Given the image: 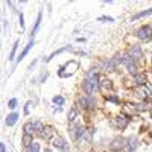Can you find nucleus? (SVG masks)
<instances>
[{"instance_id": "22", "label": "nucleus", "mask_w": 152, "mask_h": 152, "mask_svg": "<svg viewBox=\"0 0 152 152\" xmlns=\"http://www.w3.org/2000/svg\"><path fill=\"white\" fill-rule=\"evenodd\" d=\"M44 128L46 126L41 123V122H35V132H38V134H41L43 131H44Z\"/></svg>"}, {"instance_id": "6", "label": "nucleus", "mask_w": 152, "mask_h": 152, "mask_svg": "<svg viewBox=\"0 0 152 152\" xmlns=\"http://www.w3.org/2000/svg\"><path fill=\"white\" fill-rule=\"evenodd\" d=\"M114 123H116V126L119 129H125L126 126H128V123H129V119H126L123 116H119V117L114 119Z\"/></svg>"}, {"instance_id": "17", "label": "nucleus", "mask_w": 152, "mask_h": 152, "mask_svg": "<svg viewBox=\"0 0 152 152\" xmlns=\"http://www.w3.org/2000/svg\"><path fill=\"white\" fill-rule=\"evenodd\" d=\"M41 18H43V12L40 11V14H38V17H37V21H35V26L32 28V35H35V34H37L38 28H40V24H41Z\"/></svg>"}, {"instance_id": "32", "label": "nucleus", "mask_w": 152, "mask_h": 152, "mask_svg": "<svg viewBox=\"0 0 152 152\" xmlns=\"http://www.w3.org/2000/svg\"><path fill=\"white\" fill-rule=\"evenodd\" d=\"M0 151H2V152H6V146H5V143L0 145Z\"/></svg>"}, {"instance_id": "14", "label": "nucleus", "mask_w": 152, "mask_h": 152, "mask_svg": "<svg viewBox=\"0 0 152 152\" xmlns=\"http://www.w3.org/2000/svg\"><path fill=\"white\" fill-rule=\"evenodd\" d=\"M34 131H35V122H28L26 125H24V134L32 135Z\"/></svg>"}, {"instance_id": "21", "label": "nucleus", "mask_w": 152, "mask_h": 152, "mask_svg": "<svg viewBox=\"0 0 152 152\" xmlns=\"http://www.w3.org/2000/svg\"><path fill=\"white\" fill-rule=\"evenodd\" d=\"M26 152H40V145L34 142L29 148H26Z\"/></svg>"}, {"instance_id": "28", "label": "nucleus", "mask_w": 152, "mask_h": 152, "mask_svg": "<svg viewBox=\"0 0 152 152\" xmlns=\"http://www.w3.org/2000/svg\"><path fill=\"white\" fill-rule=\"evenodd\" d=\"M137 96H138V97H146L145 90H137Z\"/></svg>"}, {"instance_id": "29", "label": "nucleus", "mask_w": 152, "mask_h": 152, "mask_svg": "<svg viewBox=\"0 0 152 152\" xmlns=\"http://www.w3.org/2000/svg\"><path fill=\"white\" fill-rule=\"evenodd\" d=\"M29 111H31V102H28L24 107V114H29Z\"/></svg>"}, {"instance_id": "25", "label": "nucleus", "mask_w": 152, "mask_h": 152, "mask_svg": "<svg viewBox=\"0 0 152 152\" xmlns=\"http://www.w3.org/2000/svg\"><path fill=\"white\" fill-rule=\"evenodd\" d=\"M53 102L56 105H62V104H64V97H62V96H55L53 97Z\"/></svg>"}, {"instance_id": "13", "label": "nucleus", "mask_w": 152, "mask_h": 152, "mask_svg": "<svg viewBox=\"0 0 152 152\" xmlns=\"http://www.w3.org/2000/svg\"><path fill=\"white\" fill-rule=\"evenodd\" d=\"M151 14H152V8H149V9H146V11H142V12H138V14H135L131 20H132V21H135V20H138V18L148 17V15H151Z\"/></svg>"}, {"instance_id": "20", "label": "nucleus", "mask_w": 152, "mask_h": 152, "mask_svg": "<svg viewBox=\"0 0 152 152\" xmlns=\"http://www.w3.org/2000/svg\"><path fill=\"white\" fill-rule=\"evenodd\" d=\"M34 142H32V135H28V134H24L23 135V145L26 146V148H29L31 145H32Z\"/></svg>"}, {"instance_id": "12", "label": "nucleus", "mask_w": 152, "mask_h": 152, "mask_svg": "<svg viewBox=\"0 0 152 152\" xmlns=\"http://www.w3.org/2000/svg\"><path fill=\"white\" fill-rule=\"evenodd\" d=\"M90 97H91V96H90ZM78 105H79L81 108H90V107H91V102H90V99L79 96V97H78Z\"/></svg>"}, {"instance_id": "18", "label": "nucleus", "mask_w": 152, "mask_h": 152, "mask_svg": "<svg viewBox=\"0 0 152 152\" xmlns=\"http://www.w3.org/2000/svg\"><path fill=\"white\" fill-rule=\"evenodd\" d=\"M134 81L137 85H145L146 84V76L145 75H135L134 76Z\"/></svg>"}, {"instance_id": "15", "label": "nucleus", "mask_w": 152, "mask_h": 152, "mask_svg": "<svg viewBox=\"0 0 152 152\" xmlns=\"http://www.w3.org/2000/svg\"><path fill=\"white\" fill-rule=\"evenodd\" d=\"M66 50H72V47H70V46H66V47H62V49H58V50H55V52H53L52 55H50L49 58H46V61H50L52 58H55L56 55H59V53H62V52H66Z\"/></svg>"}, {"instance_id": "3", "label": "nucleus", "mask_w": 152, "mask_h": 152, "mask_svg": "<svg viewBox=\"0 0 152 152\" xmlns=\"http://www.w3.org/2000/svg\"><path fill=\"white\" fill-rule=\"evenodd\" d=\"M84 134H85V131L79 123H75L70 128V137L73 138V140H79V138H82Z\"/></svg>"}, {"instance_id": "9", "label": "nucleus", "mask_w": 152, "mask_h": 152, "mask_svg": "<svg viewBox=\"0 0 152 152\" xmlns=\"http://www.w3.org/2000/svg\"><path fill=\"white\" fill-rule=\"evenodd\" d=\"M99 87L102 88V90H113V82L107 78H102L99 81Z\"/></svg>"}, {"instance_id": "31", "label": "nucleus", "mask_w": 152, "mask_h": 152, "mask_svg": "<svg viewBox=\"0 0 152 152\" xmlns=\"http://www.w3.org/2000/svg\"><path fill=\"white\" fill-rule=\"evenodd\" d=\"M20 26H21V29L24 28V18H23V14H20Z\"/></svg>"}, {"instance_id": "26", "label": "nucleus", "mask_w": 152, "mask_h": 152, "mask_svg": "<svg viewBox=\"0 0 152 152\" xmlns=\"http://www.w3.org/2000/svg\"><path fill=\"white\" fill-rule=\"evenodd\" d=\"M8 107H9L11 110H14V108L17 107V99H15V97H14V99H11L9 102H8Z\"/></svg>"}, {"instance_id": "1", "label": "nucleus", "mask_w": 152, "mask_h": 152, "mask_svg": "<svg viewBox=\"0 0 152 152\" xmlns=\"http://www.w3.org/2000/svg\"><path fill=\"white\" fill-rule=\"evenodd\" d=\"M78 69H79L78 61H69V62H66L64 66H61V67H59L58 76H59V78H69V76L75 75Z\"/></svg>"}, {"instance_id": "5", "label": "nucleus", "mask_w": 152, "mask_h": 152, "mask_svg": "<svg viewBox=\"0 0 152 152\" xmlns=\"http://www.w3.org/2000/svg\"><path fill=\"white\" fill-rule=\"evenodd\" d=\"M134 61H137V59H142L143 58V50H142V47L140 46H134L131 50H129V53H128Z\"/></svg>"}, {"instance_id": "19", "label": "nucleus", "mask_w": 152, "mask_h": 152, "mask_svg": "<svg viewBox=\"0 0 152 152\" xmlns=\"http://www.w3.org/2000/svg\"><path fill=\"white\" fill-rule=\"evenodd\" d=\"M32 46H34V41H31V43H29L26 47H24V50H23V52L20 53V56H18V61H21L24 56H26V55L29 53V50H31V47H32Z\"/></svg>"}, {"instance_id": "33", "label": "nucleus", "mask_w": 152, "mask_h": 152, "mask_svg": "<svg viewBox=\"0 0 152 152\" xmlns=\"http://www.w3.org/2000/svg\"><path fill=\"white\" fill-rule=\"evenodd\" d=\"M44 152H52V151H50V149H44Z\"/></svg>"}, {"instance_id": "7", "label": "nucleus", "mask_w": 152, "mask_h": 152, "mask_svg": "<svg viewBox=\"0 0 152 152\" xmlns=\"http://www.w3.org/2000/svg\"><path fill=\"white\" fill-rule=\"evenodd\" d=\"M125 142L126 140H123V138H116L113 143H111V149L114 151V152H119V151H122L123 149V146H125Z\"/></svg>"}, {"instance_id": "11", "label": "nucleus", "mask_w": 152, "mask_h": 152, "mask_svg": "<svg viewBox=\"0 0 152 152\" xmlns=\"http://www.w3.org/2000/svg\"><path fill=\"white\" fill-rule=\"evenodd\" d=\"M17 120H18V113H11L9 116L6 117V125L8 126H14Z\"/></svg>"}, {"instance_id": "24", "label": "nucleus", "mask_w": 152, "mask_h": 152, "mask_svg": "<svg viewBox=\"0 0 152 152\" xmlns=\"http://www.w3.org/2000/svg\"><path fill=\"white\" fill-rule=\"evenodd\" d=\"M69 120H70V122L76 120V108H72V110L69 111Z\"/></svg>"}, {"instance_id": "2", "label": "nucleus", "mask_w": 152, "mask_h": 152, "mask_svg": "<svg viewBox=\"0 0 152 152\" xmlns=\"http://www.w3.org/2000/svg\"><path fill=\"white\" fill-rule=\"evenodd\" d=\"M137 38L143 41H149L152 38V26H143L137 31Z\"/></svg>"}, {"instance_id": "4", "label": "nucleus", "mask_w": 152, "mask_h": 152, "mask_svg": "<svg viewBox=\"0 0 152 152\" xmlns=\"http://www.w3.org/2000/svg\"><path fill=\"white\" fill-rule=\"evenodd\" d=\"M122 64H125V66H126V69H128V72H129V73H135L137 66H135L134 59H132L129 55H123V56H122Z\"/></svg>"}, {"instance_id": "10", "label": "nucleus", "mask_w": 152, "mask_h": 152, "mask_svg": "<svg viewBox=\"0 0 152 152\" xmlns=\"http://www.w3.org/2000/svg\"><path fill=\"white\" fill-rule=\"evenodd\" d=\"M52 145H53L55 148H58V149H66V148H67V143H66V140H64L62 137H56Z\"/></svg>"}, {"instance_id": "23", "label": "nucleus", "mask_w": 152, "mask_h": 152, "mask_svg": "<svg viewBox=\"0 0 152 152\" xmlns=\"http://www.w3.org/2000/svg\"><path fill=\"white\" fill-rule=\"evenodd\" d=\"M17 46H18V41H15V43H14V46H12V50H11V53H9V61L14 59L15 52H17Z\"/></svg>"}, {"instance_id": "8", "label": "nucleus", "mask_w": 152, "mask_h": 152, "mask_svg": "<svg viewBox=\"0 0 152 152\" xmlns=\"http://www.w3.org/2000/svg\"><path fill=\"white\" fill-rule=\"evenodd\" d=\"M137 146H138V143H137L135 138H128V140H126V143H125V151H126V152L135 151Z\"/></svg>"}, {"instance_id": "16", "label": "nucleus", "mask_w": 152, "mask_h": 152, "mask_svg": "<svg viewBox=\"0 0 152 152\" xmlns=\"http://www.w3.org/2000/svg\"><path fill=\"white\" fill-rule=\"evenodd\" d=\"M52 135H53V129L50 128V126H46L44 131L41 132V137H43V138H46V140H49V138L52 137Z\"/></svg>"}, {"instance_id": "27", "label": "nucleus", "mask_w": 152, "mask_h": 152, "mask_svg": "<svg viewBox=\"0 0 152 152\" xmlns=\"http://www.w3.org/2000/svg\"><path fill=\"white\" fill-rule=\"evenodd\" d=\"M107 100H110V102H116V104H119V97H117V96H110V97H107Z\"/></svg>"}, {"instance_id": "30", "label": "nucleus", "mask_w": 152, "mask_h": 152, "mask_svg": "<svg viewBox=\"0 0 152 152\" xmlns=\"http://www.w3.org/2000/svg\"><path fill=\"white\" fill-rule=\"evenodd\" d=\"M99 20H100V21H113V18H111V17H100Z\"/></svg>"}]
</instances>
